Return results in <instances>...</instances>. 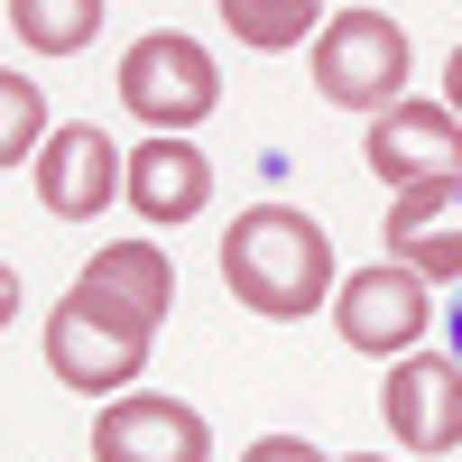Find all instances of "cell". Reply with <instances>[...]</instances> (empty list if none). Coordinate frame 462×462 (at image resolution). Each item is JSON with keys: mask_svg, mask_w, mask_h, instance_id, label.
<instances>
[{"mask_svg": "<svg viewBox=\"0 0 462 462\" xmlns=\"http://www.w3.org/2000/svg\"><path fill=\"white\" fill-rule=\"evenodd\" d=\"M176 305V259L158 241H111L93 268L56 296L47 315V370L84 398H130V379L148 370V333Z\"/></svg>", "mask_w": 462, "mask_h": 462, "instance_id": "obj_1", "label": "cell"}, {"mask_svg": "<svg viewBox=\"0 0 462 462\" xmlns=\"http://www.w3.org/2000/svg\"><path fill=\"white\" fill-rule=\"evenodd\" d=\"M222 287L268 324H305L333 296V241L315 213L296 204H250L241 222L222 231Z\"/></svg>", "mask_w": 462, "mask_h": 462, "instance_id": "obj_2", "label": "cell"}, {"mask_svg": "<svg viewBox=\"0 0 462 462\" xmlns=\"http://www.w3.org/2000/svg\"><path fill=\"white\" fill-rule=\"evenodd\" d=\"M121 111H139L148 139H185L204 111H222V65H213V47H204V37H185V28L130 37V56H121Z\"/></svg>", "mask_w": 462, "mask_h": 462, "instance_id": "obj_3", "label": "cell"}, {"mask_svg": "<svg viewBox=\"0 0 462 462\" xmlns=\"http://www.w3.org/2000/svg\"><path fill=\"white\" fill-rule=\"evenodd\" d=\"M315 93L342 111H398L407 102V28L389 10H333L315 28Z\"/></svg>", "mask_w": 462, "mask_h": 462, "instance_id": "obj_4", "label": "cell"}, {"mask_svg": "<svg viewBox=\"0 0 462 462\" xmlns=\"http://www.w3.org/2000/svg\"><path fill=\"white\" fill-rule=\"evenodd\" d=\"M333 324H342V342H352V352H370V361H407L416 342L435 333V296H426V278H416V268L370 259V268H352V278L333 287Z\"/></svg>", "mask_w": 462, "mask_h": 462, "instance_id": "obj_5", "label": "cell"}, {"mask_svg": "<svg viewBox=\"0 0 462 462\" xmlns=\"http://www.w3.org/2000/svg\"><path fill=\"white\" fill-rule=\"evenodd\" d=\"M93 462H213V426L185 398L130 389L93 416Z\"/></svg>", "mask_w": 462, "mask_h": 462, "instance_id": "obj_6", "label": "cell"}, {"mask_svg": "<svg viewBox=\"0 0 462 462\" xmlns=\"http://www.w3.org/2000/svg\"><path fill=\"white\" fill-rule=\"evenodd\" d=\"M370 176H389L398 195H416V185H462V121L444 102H398L370 121Z\"/></svg>", "mask_w": 462, "mask_h": 462, "instance_id": "obj_7", "label": "cell"}, {"mask_svg": "<svg viewBox=\"0 0 462 462\" xmlns=\"http://www.w3.org/2000/svg\"><path fill=\"white\" fill-rule=\"evenodd\" d=\"M379 416L407 453H453L462 444V361L453 352H407L389 361V389H379Z\"/></svg>", "mask_w": 462, "mask_h": 462, "instance_id": "obj_8", "label": "cell"}, {"mask_svg": "<svg viewBox=\"0 0 462 462\" xmlns=\"http://www.w3.org/2000/svg\"><path fill=\"white\" fill-rule=\"evenodd\" d=\"M121 176H130V158L93 121H56L47 148H37V204H47L56 222H93L111 195H121Z\"/></svg>", "mask_w": 462, "mask_h": 462, "instance_id": "obj_9", "label": "cell"}, {"mask_svg": "<svg viewBox=\"0 0 462 462\" xmlns=\"http://www.w3.org/2000/svg\"><path fill=\"white\" fill-rule=\"evenodd\" d=\"M379 250H389L398 268H416V278H453L462 287V185H416V195L389 204V222H379Z\"/></svg>", "mask_w": 462, "mask_h": 462, "instance_id": "obj_10", "label": "cell"}, {"mask_svg": "<svg viewBox=\"0 0 462 462\" xmlns=\"http://www.w3.org/2000/svg\"><path fill=\"white\" fill-rule=\"evenodd\" d=\"M121 195L148 213V222H195L204 204H213V158L195 139H148V148H130V176H121Z\"/></svg>", "mask_w": 462, "mask_h": 462, "instance_id": "obj_11", "label": "cell"}, {"mask_svg": "<svg viewBox=\"0 0 462 462\" xmlns=\"http://www.w3.org/2000/svg\"><path fill=\"white\" fill-rule=\"evenodd\" d=\"M10 28L28 37L37 56H74L102 28V0H10Z\"/></svg>", "mask_w": 462, "mask_h": 462, "instance_id": "obj_12", "label": "cell"}, {"mask_svg": "<svg viewBox=\"0 0 462 462\" xmlns=\"http://www.w3.org/2000/svg\"><path fill=\"white\" fill-rule=\"evenodd\" d=\"M37 148H47V93L0 65V167H19V158L37 167Z\"/></svg>", "mask_w": 462, "mask_h": 462, "instance_id": "obj_13", "label": "cell"}, {"mask_svg": "<svg viewBox=\"0 0 462 462\" xmlns=\"http://www.w3.org/2000/svg\"><path fill=\"white\" fill-rule=\"evenodd\" d=\"M222 28L250 47H296V37H315V0H222Z\"/></svg>", "mask_w": 462, "mask_h": 462, "instance_id": "obj_14", "label": "cell"}, {"mask_svg": "<svg viewBox=\"0 0 462 462\" xmlns=\"http://www.w3.org/2000/svg\"><path fill=\"white\" fill-rule=\"evenodd\" d=\"M241 462H333V453H315V444H305V435H259Z\"/></svg>", "mask_w": 462, "mask_h": 462, "instance_id": "obj_15", "label": "cell"}, {"mask_svg": "<svg viewBox=\"0 0 462 462\" xmlns=\"http://www.w3.org/2000/svg\"><path fill=\"white\" fill-rule=\"evenodd\" d=\"M10 315H19V268L0 259V333H10Z\"/></svg>", "mask_w": 462, "mask_h": 462, "instance_id": "obj_16", "label": "cell"}, {"mask_svg": "<svg viewBox=\"0 0 462 462\" xmlns=\"http://www.w3.org/2000/svg\"><path fill=\"white\" fill-rule=\"evenodd\" d=\"M444 111H462V47H453V65H444Z\"/></svg>", "mask_w": 462, "mask_h": 462, "instance_id": "obj_17", "label": "cell"}, {"mask_svg": "<svg viewBox=\"0 0 462 462\" xmlns=\"http://www.w3.org/2000/svg\"><path fill=\"white\" fill-rule=\"evenodd\" d=\"M444 333H453V361H462V296H453V324H444Z\"/></svg>", "mask_w": 462, "mask_h": 462, "instance_id": "obj_18", "label": "cell"}, {"mask_svg": "<svg viewBox=\"0 0 462 462\" xmlns=\"http://www.w3.org/2000/svg\"><path fill=\"white\" fill-rule=\"evenodd\" d=\"M352 462H389V453H352Z\"/></svg>", "mask_w": 462, "mask_h": 462, "instance_id": "obj_19", "label": "cell"}]
</instances>
